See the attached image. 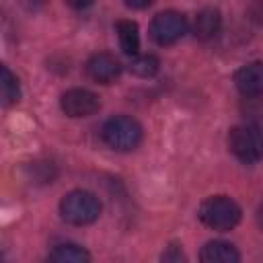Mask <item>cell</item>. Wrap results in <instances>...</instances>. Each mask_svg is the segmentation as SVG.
<instances>
[{
    "label": "cell",
    "mask_w": 263,
    "mask_h": 263,
    "mask_svg": "<svg viewBox=\"0 0 263 263\" xmlns=\"http://www.w3.org/2000/svg\"><path fill=\"white\" fill-rule=\"evenodd\" d=\"M60 214L68 224L74 226H86L92 224L101 214V201L95 193L76 189L62 197L60 201Z\"/></svg>",
    "instance_id": "cell-1"
},
{
    "label": "cell",
    "mask_w": 263,
    "mask_h": 263,
    "mask_svg": "<svg viewBox=\"0 0 263 263\" xmlns=\"http://www.w3.org/2000/svg\"><path fill=\"white\" fill-rule=\"evenodd\" d=\"M240 214L242 212L234 199L226 195H214L199 205L197 216L205 226L214 230H230L240 222Z\"/></svg>",
    "instance_id": "cell-2"
},
{
    "label": "cell",
    "mask_w": 263,
    "mask_h": 263,
    "mask_svg": "<svg viewBox=\"0 0 263 263\" xmlns=\"http://www.w3.org/2000/svg\"><path fill=\"white\" fill-rule=\"evenodd\" d=\"M103 142L119 152H129L142 142V125L127 115H117L105 121L103 125Z\"/></svg>",
    "instance_id": "cell-3"
},
{
    "label": "cell",
    "mask_w": 263,
    "mask_h": 263,
    "mask_svg": "<svg viewBox=\"0 0 263 263\" xmlns=\"http://www.w3.org/2000/svg\"><path fill=\"white\" fill-rule=\"evenodd\" d=\"M230 152L242 162H257L263 158V127L255 123L236 125L228 134Z\"/></svg>",
    "instance_id": "cell-4"
},
{
    "label": "cell",
    "mask_w": 263,
    "mask_h": 263,
    "mask_svg": "<svg viewBox=\"0 0 263 263\" xmlns=\"http://www.w3.org/2000/svg\"><path fill=\"white\" fill-rule=\"evenodd\" d=\"M187 33V18L177 10H164L154 16L150 25V35L158 45H171Z\"/></svg>",
    "instance_id": "cell-5"
},
{
    "label": "cell",
    "mask_w": 263,
    "mask_h": 263,
    "mask_svg": "<svg viewBox=\"0 0 263 263\" xmlns=\"http://www.w3.org/2000/svg\"><path fill=\"white\" fill-rule=\"evenodd\" d=\"M60 105L68 117H88L99 111L101 101L95 92H90L86 88H72L62 95Z\"/></svg>",
    "instance_id": "cell-6"
},
{
    "label": "cell",
    "mask_w": 263,
    "mask_h": 263,
    "mask_svg": "<svg viewBox=\"0 0 263 263\" xmlns=\"http://www.w3.org/2000/svg\"><path fill=\"white\" fill-rule=\"evenodd\" d=\"M86 74L90 80L101 82V84H111L113 80L119 78L121 74V64L115 55L111 53H95L86 62Z\"/></svg>",
    "instance_id": "cell-7"
},
{
    "label": "cell",
    "mask_w": 263,
    "mask_h": 263,
    "mask_svg": "<svg viewBox=\"0 0 263 263\" xmlns=\"http://www.w3.org/2000/svg\"><path fill=\"white\" fill-rule=\"evenodd\" d=\"M234 84L245 97L263 95V62H251L236 70Z\"/></svg>",
    "instance_id": "cell-8"
},
{
    "label": "cell",
    "mask_w": 263,
    "mask_h": 263,
    "mask_svg": "<svg viewBox=\"0 0 263 263\" xmlns=\"http://www.w3.org/2000/svg\"><path fill=\"white\" fill-rule=\"evenodd\" d=\"M199 259L203 263H238L240 255L234 249V245H230L226 240H210L203 245Z\"/></svg>",
    "instance_id": "cell-9"
},
{
    "label": "cell",
    "mask_w": 263,
    "mask_h": 263,
    "mask_svg": "<svg viewBox=\"0 0 263 263\" xmlns=\"http://www.w3.org/2000/svg\"><path fill=\"white\" fill-rule=\"evenodd\" d=\"M222 29V16L216 8H203L193 21V35L201 41L214 39Z\"/></svg>",
    "instance_id": "cell-10"
},
{
    "label": "cell",
    "mask_w": 263,
    "mask_h": 263,
    "mask_svg": "<svg viewBox=\"0 0 263 263\" xmlns=\"http://www.w3.org/2000/svg\"><path fill=\"white\" fill-rule=\"evenodd\" d=\"M115 31H117V37H119V45L123 49V53L127 55H138V49H140V33H138V25L134 21H117L115 25Z\"/></svg>",
    "instance_id": "cell-11"
},
{
    "label": "cell",
    "mask_w": 263,
    "mask_h": 263,
    "mask_svg": "<svg viewBox=\"0 0 263 263\" xmlns=\"http://www.w3.org/2000/svg\"><path fill=\"white\" fill-rule=\"evenodd\" d=\"M49 259L55 261V263H88L90 261V255H88L86 249H82L78 245L64 242V245H58L49 253Z\"/></svg>",
    "instance_id": "cell-12"
},
{
    "label": "cell",
    "mask_w": 263,
    "mask_h": 263,
    "mask_svg": "<svg viewBox=\"0 0 263 263\" xmlns=\"http://www.w3.org/2000/svg\"><path fill=\"white\" fill-rule=\"evenodd\" d=\"M158 68H160L158 58H156V55H150V53H146V55H134L132 62H129V70H132L136 76H140V78H150V76H154V74L158 72Z\"/></svg>",
    "instance_id": "cell-13"
},
{
    "label": "cell",
    "mask_w": 263,
    "mask_h": 263,
    "mask_svg": "<svg viewBox=\"0 0 263 263\" xmlns=\"http://www.w3.org/2000/svg\"><path fill=\"white\" fill-rule=\"evenodd\" d=\"M18 99H21L18 80H16V76L8 70V66H2V103L8 107V105L18 103Z\"/></svg>",
    "instance_id": "cell-14"
},
{
    "label": "cell",
    "mask_w": 263,
    "mask_h": 263,
    "mask_svg": "<svg viewBox=\"0 0 263 263\" xmlns=\"http://www.w3.org/2000/svg\"><path fill=\"white\" fill-rule=\"evenodd\" d=\"M249 16L253 23L263 25V0H253L249 6Z\"/></svg>",
    "instance_id": "cell-15"
},
{
    "label": "cell",
    "mask_w": 263,
    "mask_h": 263,
    "mask_svg": "<svg viewBox=\"0 0 263 263\" xmlns=\"http://www.w3.org/2000/svg\"><path fill=\"white\" fill-rule=\"evenodd\" d=\"M181 259H185V255L177 247H168V251L162 253V261H181Z\"/></svg>",
    "instance_id": "cell-16"
},
{
    "label": "cell",
    "mask_w": 263,
    "mask_h": 263,
    "mask_svg": "<svg viewBox=\"0 0 263 263\" xmlns=\"http://www.w3.org/2000/svg\"><path fill=\"white\" fill-rule=\"evenodd\" d=\"M72 8H88V6H92L97 0H66Z\"/></svg>",
    "instance_id": "cell-17"
},
{
    "label": "cell",
    "mask_w": 263,
    "mask_h": 263,
    "mask_svg": "<svg viewBox=\"0 0 263 263\" xmlns=\"http://www.w3.org/2000/svg\"><path fill=\"white\" fill-rule=\"evenodd\" d=\"M154 0H125V4L127 6H132V8H146V6H150Z\"/></svg>",
    "instance_id": "cell-18"
},
{
    "label": "cell",
    "mask_w": 263,
    "mask_h": 263,
    "mask_svg": "<svg viewBox=\"0 0 263 263\" xmlns=\"http://www.w3.org/2000/svg\"><path fill=\"white\" fill-rule=\"evenodd\" d=\"M257 224L261 226V230H263V203L259 205V210H257Z\"/></svg>",
    "instance_id": "cell-19"
}]
</instances>
